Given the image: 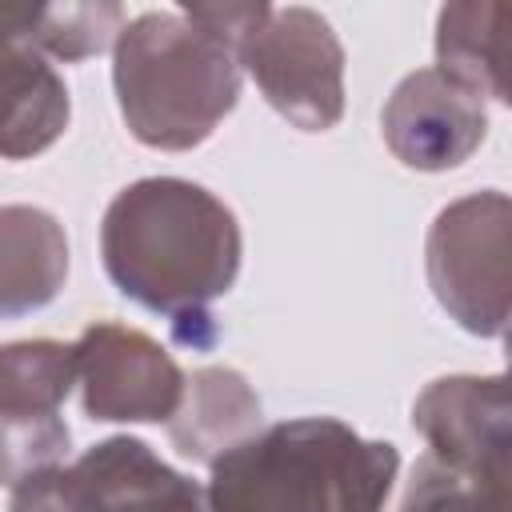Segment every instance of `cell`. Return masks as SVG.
<instances>
[{
    "instance_id": "obj_1",
    "label": "cell",
    "mask_w": 512,
    "mask_h": 512,
    "mask_svg": "<svg viewBox=\"0 0 512 512\" xmlns=\"http://www.w3.org/2000/svg\"><path fill=\"white\" fill-rule=\"evenodd\" d=\"M240 224L204 184L184 176H144L112 196L100 220V260L108 280L140 308L172 320L176 340L204 348L208 304L240 276Z\"/></svg>"
},
{
    "instance_id": "obj_2",
    "label": "cell",
    "mask_w": 512,
    "mask_h": 512,
    "mask_svg": "<svg viewBox=\"0 0 512 512\" xmlns=\"http://www.w3.org/2000/svg\"><path fill=\"white\" fill-rule=\"evenodd\" d=\"M208 468L204 512H384L400 452L336 416H300L252 432Z\"/></svg>"
},
{
    "instance_id": "obj_3",
    "label": "cell",
    "mask_w": 512,
    "mask_h": 512,
    "mask_svg": "<svg viewBox=\"0 0 512 512\" xmlns=\"http://www.w3.org/2000/svg\"><path fill=\"white\" fill-rule=\"evenodd\" d=\"M112 84L128 132L160 152L204 144L236 108L240 56L188 12H140L112 44Z\"/></svg>"
},
{
    "instance_id": "obj_4",
    "label": "cell",
    "mask_w": 512,
    "mask_h": 512,
    "mask_svg": "<svg viewBox=\"0 0 512 512\" xmlns=\"http://www.w3.org/2000/svg\"><path fill=\"white\" fill-rule=\"evenodd\" d=\"M8 512H204V488L168 468L144 440L108 436L72 464L20 476Z\"/></svg>"
},
{
    "instance_id": "obj_5",
    "label": "cell",
    "mask_w": 512,
    "mask_h": 512,
    "mask_svg": "<svg viewBox=\"0 0 512 512\" xmlns=\"http://www.w3.org/2000/svg\"><path fill=\"white\" fill-rule=\"evenodd\" d=\"M512 204L504 192H472L436 212L424 244L428 284L440 308L472 336H504L512 292Z\"/></svg>"
},
{
    "instance_id": "obj_6",
    "label": "cell",
    "mask_w": 512,
    "mask_h": 512,
    "mask_svg": "<svg viewBox=\"0 0 512 512\" xmlns=\"http://www.w3.org/2000/svg\"><path fill=\"white\" fill-rule=\"evenodd\" d=\"M240 68L260 96L300 132H328L344 116V44L332 24L300 4L268 8L240 40Z\"/></svg>"
},
{
    "instance_id": "obj_7",
    "label": "cell",
    "mask_w": 512,
    "mask_h": 512,
    "mask_svg": "<svg viewBox=\"0 0 512 512\" xmlns=\"http://www.w3.org/2000/svg\"><path fill=\"white\" fill-rule=\"evenodd\" d=\"M76 384V344L12 340L0 344V484L60 464L72 432L60 416Z\"/></svg>"
},
{
    "instance_id": "obj_8",
    "label": "cell",
    "mask_w": 512,
    "mask_h": 512,
    "mask_svg": "<svg viewBox=\"0 0 512 512\" xmlns=\"http://www.w3.org/2000/svg\"><path fill=\"white\" fill-rule=\"evenodd\" d=\"M76 384L84 416L100 424H168L184 396V372L172 352L116 320H96L80 332Z\"/></svg>"
},
{
    "instance_id": "obj_9",
    "label": "cell",
    "mask_w": 512,
    "mask_h": 512,
    "mask_svg": "<svg viewBox=\"0 0 512 512\" xmlns=\"http://www.w3.org/2000/svg\"><path fill=\"white\" fill-rule=\"evenodd\" d=\"M412 428L428 456L468 480H512V404L508 376H440L412 404Z\"/></svg>"
},
{
    "instance_id": "obj_10",
    "label": "cell",
    "mask_w": 512,
    "mask_h": 512,
    "mask_svg": "<svg viewBox=\"0 0 512 512\" xmlns=\"http://www.w3.org/2000/svg\"><path fill=\"white\" fill-rule=\"evenodd\" d=\"M380 128L388 152L404 168L448 172L464 164L488 136V108L440 68H416L392 88Z\"/></svg>"
},
{
    "instance_id": "obj_11",
    "label": "cell",
    "mask_w": 512,
    "mask_h": 512,
    "mask_svg": "<svg viewBox=\"0 0 512 512\" xmlns=\"http://www.w3.org/2000/svg\"><path fill=\"white\" fill-rule=\"evenodd\" d=\"M72 116L64 76L32 44V4H0V156L52 148Z\"/></svg>"
},
{
    "instance_id": "obj_12",
    "label": "cell",
    "mask_w": 512,
    "mask_h": 512,
    "mask_svg": "<svg viewBox=\"0 0 512 512\" xmlns=\"http://www.w3.org/2000/svg\"><path fill=\"white\" fill-rule=\"evenodd\" d=\"M260 396L228 364H204L184 376V396L168 420L172 448L184 460L212 464L252 432H260Z\"/></svg>"
},
{
    "instance_id": "obj_13",
    "label": "cell",
    "mask_w": 512,
    "mask_h": 512,
    "mask_svg": "<svg viewBox=\"0 0 512 512\" xmlns=\"http://www.w3.org/2000/svg\"><path fill=\"white\" fill-rule=\"evenodd\" d=\"M68 276L64 224L36 204H0V320L48 308Z\"/></svg>"
},
{
    "instance_id": "obj_14",
    "label": "cell",
    "mask_w": 512,
    "mask_h": 512,
    "mask_svg": "<svg viewBox=\"0 0 512 512\" xmlns=\"http://www.w3.org/2000/svg\"><path fill=\"white\" fill-rule=\"evenodd\" d=\"M504 24L508 8L496 0L444 4L436 16V64L448 80L480 100L508 104V64H504Z\"/></svg>"
},
{
    "instance_id": "obj_15",
    "label": "cell",
    "mask_w": 512,
    "mask_h": 512,
    "mask_svg": "<svg viewBox=\"0 0 512 512\" xmlns=\"http://www.w3.org/2000/svg\"><path fill=\"white\" fill-rule=\"evenodd\" d=\"M128 24L120 4H32V44L48 60H88L116 44Z\"/></svg>"
},
{
    "instance_id": "obj_16",
    "label": "cell",
    "mask_w": 512,
    "mask_h": 512,
    "mask_svg": "<svg viewBox=\"0 0 512 512\" xmlns=\"http://www.w3.org/2000/svg\"><path fill=\"white\" fill-rule=\"evenodd\" d=\"M508 484L468 480L432 456L416 460L400 512H508Z\"/></svg>"
}]
</instances>
